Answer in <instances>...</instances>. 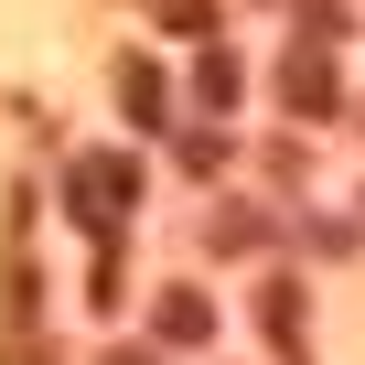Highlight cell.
Wrapping results in <instances>:
<instances>
[{"label": "cell", "mask_w": 365, "mask_h": 365, "mask_svg": "<svg viewBox=\"0 0 365 365\" xmlns=\"http://www.w3.org/2000/svg\"><path fill=\"white\" fill-rule=\"evenodd\" d=\"M76 194H86V226H118V205H129V172H118V161H76Z\"/></svg>", "instance_id": "obj_1"}, {"label": "cell", "mask_w": 365, "mask_h": 365, "mask_svg": "<svg viewBox=\"0 0 365 365\" xmlns=\"http://www.w3.org/2000/svg\"><path fill=\"white\" fill-rule=\"evenodd\" d=\"M118 365H140V354H118Z\"/></svg>", "instance_id": "obj_2"}]
</instances>
